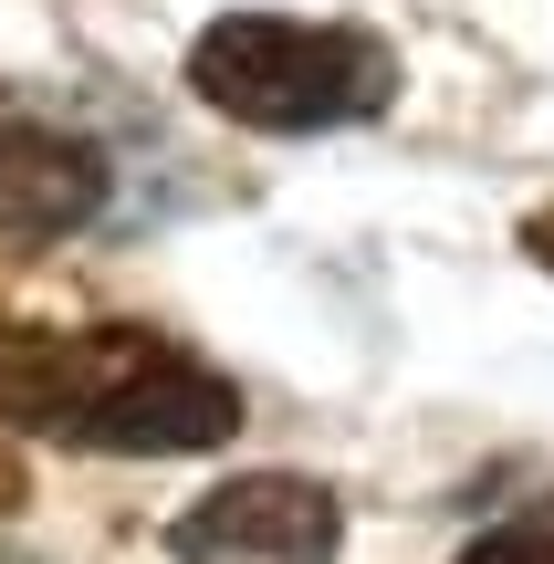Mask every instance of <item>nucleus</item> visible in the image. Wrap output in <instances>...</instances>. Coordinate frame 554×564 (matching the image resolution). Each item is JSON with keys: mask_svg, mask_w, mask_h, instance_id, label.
I'll return each instance as SVG.
<instances>
[{"mask_svg": "<svg viewBox=\"0 0 554 564\" xmlns=\"http://www.w3.org/2000/svg\"><path fill=\"white\" fill-rule=\"evenodd\" d=\"M0 429L116 460H178V449L241 440V387L146 324H21L0 314Z\"/></svg>", "mask_w": 554, "mask_h": 564, "instance_id": "obj_1", "label": "nucleus"}, {"mask_svg": "<svg viewBox=\"0 0 554 564\" xmlns=\"http://www.w3.org/2000/svg\"><path fill=\"white\" fill-rule=\"evenodd\" d=\"M188 95L251 137H335L398 105V53L367 21H293V11H220L188 42Z\"/></svg>", "mask_w": 554, "mask_h": 564, "instance_id": "obj_2", "label": "nucleus"}, {"mask_svg": "<svg viewBox=\"0 0 554 564\" xmlns=\"http://www.w3.org/2000/svg\"><path fill=\"white\" fill-rule=\"evenodd\" d=\"M346 544V512L325 481H293V470H241V481L199 491V502L167 523L178 564H335Z\"/></svg>", "mask_w": 554, "mask_h": 564, "instance_id": "obj_3", "label": "nucleus"}, {"mask_svg": "<svg viewBox=\"0 0 554 564\" xmlns=\"http://www.w3.org/2000/svg\"><path fill=\"white\" fill-rule=\"evenodd\" d=\"M105 199H116L105 147L63 137V126H0V272L63 251L74 230H95Z\"/></svg>", "mask_w": 554, "mask_h": 564, "instance_id": "obj_4", "label": "nucleus"}, {"mask_svg": "<svg viewBox=\"0 0 554 564\" xmlns=\"http://www.w3.org/2000/svg\"><path fill=\"white\" fill-rule=\"evenodd\" d=\"M460 564H554V512H513V523L471 533Z\"/></svg>", "mask_w": 554, "mask_h": 564, "instance_id": "obj_5", "label": "nucleus"}, {"mask_svg": "<svg viewBox=\"0 0 554 564\" xmlns=\"http://www.w3.org/2000/svg\"><path fill=\"white\" fill-rule=\"evenodd\" d=\"M32 502V470H21V449H11V429H0V512H21Z\"/></svg>", "mask_w": 554, "mask_h": 564, "instance_id": "obj_6", "label": "nucleus"}, {"mask_svg": "<svg viewBox=\"0 0 554 564\" xmlns=\"http://www.w3.org/2000/svg\"><path fill=\"white\" fill-rule=\"evenodd\" d=\"M523 251H534V262L554 272V209H534V220H523Z\"/></svg>", "mask_w": 554, "mask_h": 564, "instance_id": "obj_7", "label": "nucleus"}]
</instances>
